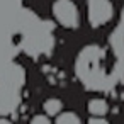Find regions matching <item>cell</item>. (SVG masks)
<instances>
[{
  "label": "cell",
  "mask_w": 124,
  "mask_h": 124,
  "mask_svg": "<svg viewBox=\"0 0 124 124\" xmlns=\"http://www.w3.org/2000/svg\"><path fill=\"white\" fill-rule=\"evenodd\" d=\"M51 10L58 24L63 26L65 29H77L80 26L78 7L73 0H54Z\"/></svg>",
  "instance_id": "1"
},
{
  "label": "cell",
  "mask_w": 124,
  "mask_h": 124,
  "mask_svg": "<svg viewBox=\"0 0 124 124\" xmlns=\"http://www.w3.org/2000/svg\"><path fill=\"white\" fill-rule=\"evenodd\" d=\"M87 14L92 27H102L114 16L110 0H87Z\"/></svg>",
  "instance_id": "2"
},
{
  "label": "cell",
  "mask_w": 124,
  "mask_h": 124,
  "mask_svg": "<svg viewBox=\"0 0 124 124\" xmlns=\"http://www.w3.org/2000/svg\"><path fill=\"white\" fill-rule=\"evenodd\" d=\"M88 112L93 116V117H104L107 112H109V104L104 100V99H90L88 100V105H87Z\"/></svg>",
  "instance_id": "3"
},
{
  "label": "cell",
  "mask_w": 124,
  "mask_h": 124,
  "mask_svg": "<svg viewBox=\"0 0 124 124\" xmlns=\"http://www.w3.org/2000/svg\"><path fill=\"white\" fill-rule=\"evenodd\" d=\"M43 107H44L46 116H60V114H61V109H63V102H61L60 99L51 97V99H48V100L43 104Z\"/></svg>",
  "instance_id": "4"
},
{
  "label": "cell",
  "mask_w": 124,
  "mask_h": 124,
  "mask_svg": "<svg viewBox=\"0 0 124 124\" xmlns=\"http://www.w3.org/2000/svg\"><path fill=\"white\" fill-rule=\"evenodd\" d=\"M54 124H80V117L71 112V110H66V112H61L56 119Z\"/></svg>",
  "instance_id": "5"
},
{
  "label": "cell",
  "mask_w": 124,
  "mask_h": 124,
  "mask_svg": "<svg viewBox=\"0 0 124 124\" xmlns=\"http://www.w3.org/2000/svg\"><path fill=\"white\" fill-rule=\"evenodd\" d=\"M31 124H51V121H49L48 116H44V114H38V116H34V117L31 119Z\"/></svg>",
  "instance_id": "6"
},
{
  "label": "cell",
  "mask_w": 124,
  "mask_h": 124,
  "mask_svg": "<svg viewBox=\"0 0 124 124\" xmlns=\"http://www.w3.org/2000/svg\"><path fill=\"white\" fill-rule=\"evenodd\" d=\"M88 124H110L109 121H105L104 117H92L88 121Z\"/></svg>",
  "instance_id": "7"
},
{
  "label": "cell",
  "mask_w": 124,
  "mask_h": 124,
  "mask_svg": "<svg viewBox=\"0 0 124 124\" xmlns=\"http://www.w3.org/2000/svg\"><path fill=\"white\" fill-rule=\"evenodd\" d=\"M0 124H12L9 119H0Z\"/></svg>",
  "instance_id": "8"
}]
</instances>
